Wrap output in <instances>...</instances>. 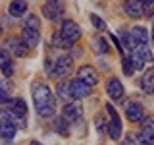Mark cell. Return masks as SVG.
I'll return each mask as SVG.
<instances>
[{"mask_svg": "<svg viewBox=\"0 0 154 145\" xmlns=\"http://www.w3.org/2000/svg\"><path fill=\"white\" fill-rule=\"evenodd\" d=\"M133 50L137 52V54L141 56L144 62H150V60H152V52H150V48H148L146 45H137V47L133 48Z\"/></svg>", "mask_w": 154, "mask_h": 145, "instance_id": "23", "label": "cell"}, {"mask_svg": "<svg viewBox=\"0 0 154 145\" xmlns=\"http://www.w3.org/2000/svg\"><path fill=\"white\" fill-rule=\"evenodd\" d=\"M125 116H127L129 122H141V120H144L143 105H139V103H129L127 108H125Z\"/></svg>", "mask_w": 154, "mask_h": 145, "instance_id": "10", "label": "cell"}, {"mask_svg": "<svg viewBox=\"0 0 154 145\" xmlns=\"http://www.w3.org/2000/svg\"><path fill=\"white\" fill-rule=\"evenodd\" d=\"M152 41H154V35H152Z\"/></svg>", "mask_w": 154, "mask_h": 145, "instance_id": "34", "label": "cell"}, {"mask_svg": "<svg viewBox=\"0 0 154 145\" xmlns=\"http://www.w3.org/2000/svg\"><path fill=\"white\" fill-rule=\"evenodd\" d=\"M16 132H17V124L14 122V120L8 116V112L4 110L2 112V124H0V135L10 141L12 137H16Z\"/></svg>", "mask_w": 154, "mask_h": 145, "instance_id": "7", "label": "cell"}, {"mask_svg": "<svg viewBox=\"0 0 154 145\" xmlns=\"http://www.w3.org/2000/svg\"><path fill=\"white\" fill-rule=\"evenodd\" d=\"M8 12H10V16H16V18L23 16L27 12V2L25 0H12L8 6Z\"/></svg>", "mask_w": 154, "mask_h": 145, "instance_id": "17", "label": "cell"}, {"mask_svg": "<svg viewBox=\"0 0 154 145\" xmlns=\"http://www.w3.org/2000/svg\"><path fill=\"white\" fill-rule=\"evenodd\" d=\"M67 122H69V120H67L66 116H60V118H56V120H54V128H56V132H58V134H64V135H67V134H69Z\"/></svg>", "mask_w": 154, "mask_h": 145, "instance_id": "22", "label": "cell"}, {"mask_svg": "<svg viewBox=\"0 0 154 145\" xmlns=\"http://www.w3.org/2000/svg\"><path fill=\"white\" fill-rule=\"evenodd\" d=\"M96 130H98L100 134L104 132V120H102V116H96Z\"/></svg>", "mask_w": 154, "mask_h": 145, "instance_id": "29", "label": "cell"}, {"mask_svg": "<svg viewBox=\"0 0 154 145\" xmlns=\"http://www.w3.org/2000/svg\"><path fill=\"white\" fill-rule=\"evenodd\" d=\"M38 39H41V35H38V29L23 27V31H21V41L25 43L29 48L37 47V45H38Z\"/></svg>", "mask_w": 154, "mask_h": 145, "instance_id": "13", "label": "cell"}, {"mask_svg": "<svg viewBox=\"0 0 154 145\" xmlns=\"http://www.w3.org/2000/svg\"><path fill=\"white\" fill-rule=\"evenodd\" d=\"M10 91H12V83H10V77H4L2 83H0V99L2 103L6 105L8 99H10Z\"/></svg>", "mask_w": 154, "mask_h": 145, "instance_id": "21", "label": "cell"}, {"mask_svg": "<svg viewBox=\"0 0 154 145\" xmlns=\"http://www.w3.org/2000/svg\"><path fill=\"white\" fill-rule=\"evenodd\" d=\"M93 47H94V50L98 52V54H104V52H108V41L102 37H96L94 41H93Z\"/></svg>", "mask_w": 154, "mask_h": 145, "instance_id": "24", "label": "cell"}, {"mask_svg": "<svg viewBox=\"0 0 154 145\" xmlns=\"http://www.w3.org/2000/svg\"><path fill=\"white\" fill-rule=\"evenodd\" d=\"M106 91H108V97L110 99H114V101H118V99H122L123 97V85H122V81L118 79V77H112V79L108 81V87H106Z\"/></svg>", "mask_w": 154, "mask_h": 145, "instance_id": "12", "label": "cell"}, {"mask_svg": "<svg viewBox=\"0 0 154 145\" xmlns=\"http://www.w3.org/2000/svg\"><path fill=\"white\" fill-rule=\"evenodd\" d=\"M91 23L96 27V31H106V23H104L98 16H96V14H93V16H91Z\"/></svg>", "mask_w": 154, "mask_h": 145, "instance_id": "27", "label": "cell"}, {"mask_svg": "<svg viewBox=\"0 0 154 145\" xmlns=\"http://www.w3.org/2000/svg\"><path fill=\"white\" fill-rule=\"evenodd\" d=\"M77 79L85 81L87 85H91V87H93V85L98 83L100 76H98V72H96L93 66H81L79 70H77Z\"/></svg>", "mask_w": 154, "mask_h": 145, "instance_id": "8", "label": "cell"}, {"mask_svg": "<svg viewBox=\"0 0 154 145\" xmlns=\"http://www.w3.org/2000/svg\"><path fill=\"white\" fill-rule=\"evenodd\" d=\"M62 12H64V8H62V6H56V4H50V2H46L45 6H42V14H45L48 19H52V21L60 18Z\"/></svg>", "mask_w": 154, "mask_h": 145, "instance_id": "18", "label": "cell"}, {"mask_svg": "<svg viewBox=\"0 0 154 145\" xmlns=\"http://www.w3.org/2000/svg\"><path fill=\"white\" fill-rule=\"evenodd\" d=\"M123 145H137V143H135L133 135H125V139H123Z\"/></svg>", "mask_w": 154, "mask_h": 145, "instance_id": "30", "label": "cell"}, {"mask_svg": "<svg viewBox=\"0 0 154 145\" xmlns=\"http://www.w3.org/2000/svg\"><path fill=\"white\" fill-rule=\"evenodd\" d=\"M122 68H123L125 76H133L135 68H133V64H131V60H129V58H123V60H122Z\"/></svg>", "mask_w": 154, "mask_h": 145, "instance_id": "28", "label": "cell"}, {"mask_svg": "<svg viewBox=\"0 0 154 145\" xmlns=\"http://www.w3.org/2000/svg\"><path fill=\"white\" fill-rule=\"evenodd\" d=\"M0 66H2L4 77H12V74H14V62H12V58H10V50H6V48L0 50Z\"/></svg>", "mask_w": 154, "mask_h": 145, "instance_id": "14", "label": "cell"}, {"mask_svg": "<svg viewBox=\"0 0 154 145\" xmlns=\"http://www.w3.org/2000/svg\"><path fill=\"white\" fill-rule=\"evenodd\" d=\"M23 27H31V29H38L41 27V21H38V18L37 16H27L25 18V21H23Z\"/></svg>", "mask_w": 154, "mask_h": 145, "instance_id": "26", "label": "cell"}, {"mask_svg": "<svg viewBox=\"0 0 154 145\" xmlns=\"http://www.w3.org/2000/svg\"><path fill=\"white\" fill-rule=\"evenodd\" d=\"M125 14L129 18H141L143 16V4L139 0H127L125 2Z\"/></svg>", "mask_w": 154, "mask_h": 145, "instance_id": "16", "label": "cell"}, {"mask_svg": "<svg viewBox=\"0 0 154 145\" xmlns=\"http://www.w3.org/2000/svg\"><path fill=\"white\" fill-rule=\"evenodd\" d=\"M50 4H56V6H62L64 8V0H48Z\"/></svg>", "mask_w": 154, "mask_h": 145, "instance_id": "31", "label": "cell"}, {"mask_svg": "<svg viewBox=\"0 0 154 145\" xmlns=\"http://www.w3.org/2000/svg\"><path fill=\"white\" fill-rule=\"evenodd\" d=\"M62 116H66L67 120H77L83 116V106L79 103H67L62 108Z\"/></svg>", "mask_w": 154, "mask_h": 145, "instance_id": "11", "label": "cell"}, {"mask_svg": "<svg viewBox=\"0 0 154 145\" xmlns=\"http://www.w3.org/2000/svg\"><path fill=\"white\" fill-rule=\"evenodd\" d=\"M56 93H58V97H60V99H64V101L71 99V91H69V81H64V79H62L60 83L56 85Z\"/></svg>", "mask_w": 154, "mask_h": 145, "instance_id": "20", "label": "cell"}, {"mask_svg": "<svg viewBox=\"0 0 154 145\" xmlns=\"http://www.w3.org/2000/svg\"><path fill=\"white\" fill-rule=\"evenodd\" d=\"M139 145H143V143H139Z\"/></svg>", "mask_w": 154, "mask_h": 145, "instance_id": "35", "label": "cell"}, {"mask_svg": "<svg viewBox=\"0 0 154 145\" xmlns=\"http://www.w3.org/2000/svg\"><path fill=\"white\" fill-rule=\"evenodd\" d=\"M69 91L73 99H85V97L91 95V85H87L81 79H73V81H69Z\"/></svg>", "mask_w": 154, "mask_h": 145, "instance_id": "9", "label": "cell"}, {"mask_svg": "<svg viewBox=\"0 0 154 145\" xmlns=\"http://www.w3.org/2000/svg\"><path fill=\"white\" fill-rule=\"evenodd\" d=\"M71 70H73V58L71 56H60L54 62V72H52V76L64 79V77H67L71 74Z\"/></svg>", "mask_w": 154, "mask_h": 145, "instance_id": "2", "label": "cell"}, {"mask_svg": "<svg viewBox=\"0 0 154 145\" xmlns=\"http://www.w3.org/2000/svg\"><path fill=\"white\" fill-rule=\"evenodd\" d=\"M141 4H146V6H150V4H154V0H139Z\"/></svg>", "mask_w": 154, "mask_h": 145, "instance_id": "32", "label": "cell"}, {"mask_svg": "<svg viewBox=\"0 0 154 145\" xmlns=\"http://www.w3.org/2000/svg\"><path fill=\"white\" fill-rule=\"evenodd\" d=\"M141 89L144 93H154V68L144 72V76L141 77Z\"/></svg>", "mask_w": 154, "mask_h": 145, "instance_id": "15", "label": "cell"}, {"mask_svg": "<svg viewBox=\"0 0 154 145\" xmlns=\"http://www.w3.org/2000/svg\"><path fill=\"white\" fill-rule=\"evenodd\" d=\"M33 103H35V110L41 118H50L56 114V99L52 91L48 89L45 83H33Z\"/></svg>", "mask_w": 154, "mask_h": 145, "instance_id": "1", "label": "cell"}, {"mask_svg": "<svg viewBox=\"0 0 154 145\" xmlns=\"http://www.w3.org/2000/svg\"><path fill=\"white\" fill-rule=\"evenodd\" d=\"M129 60H131V64H133L135 70H143V68H144V60H143V58L139 56L135 50H131V56H129Z\"/></svg>", "mask_w": 154, "mask_h": 145, "instance_id": "25", "label": "cell"}, {"mask_svg": "<svg viewBox=\"0 0 154 145\" xmlns=\"http://www.w3.org/2000/svg\"><path fill=\"white\" fill-rule=\"evenodd\" d=\"M29 145H42V143H41V141H37V139H33V141L29 143Z\"/></svg>", "mask_w": 154, "mask_h": 145, "instance_id": "33", "label": "cell"}, {"mask_svg": "<svg viewBox=\"0 0 154 145\" xmlns=\"http://www.w3.org/2000/svg\"><path fill=\"white\" fill-rule=\"evenodd\" d=\"M129 35L133 37V41L137 43V45H146L148 43V31L144 27H133Z\"/></svg>", "mask_w": 154, "mask_h": 145, "instance_id": "19", "label": "cell"}, {"mask_svg": "<svg viewBox=\"0 0 154 145\" xmlns=\"http://www.w3.org/2000/svg\"><path fill=\"white\" fill-rule=\"evenodd\" d=\"M62 37L66 39L67 43H69L71 47H73V43L77 41V39L81 37V27L77 25L75 21H71V19H66L64 23H62V29H60Z\"/></svg>", "mask_w": 154, "mask_h": 145, "instance_id": "3", "label": "cell"}, {"mask_svg": "<svg viewBox=\"0 0 154 145\" xmlns=\"http://www.w3.org/2000/svg\"><path fill=\"white\" fill-rule=\"evenodd\" d=\"M139 143L143 145H154V118H144L143 128L139 130Z\"/></svg>", "mask_w": 154, "mask_h": 145, "instance_id": "5", "label": "cell"}, {"mask_svg": "<svg viewBox=\"0 0 154 145\" xmlns=\"http://www.w3.org/2000/svg\"><path fill=\"white\" fill-rule=\"evenodd\" d=\"M4 48L10 50V52H14L16 56H27L29 50H31L21 39H16V37H8L6 41H4Z\"/></svg>", "mask_w": 154, "mask_h": 145, "instance_id": "6", "label": "cell"}, {"mask_svg": "<svg viewBox=\"0 0 154 145\" xmlns=\"http://www.w3.org/2000/svg\"><path fill=\"white\" fill-rule=\"evenodd\" d=\"M106 112L110 116V128H108V134L112 139H119L122 137V120H119V114L116 112V108L112 105L106 106Z\"/></svg>", "mask_w": 154, "mask_h": 145, "instance_id": "4", "label": "cell"}]
</instances>
